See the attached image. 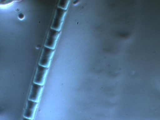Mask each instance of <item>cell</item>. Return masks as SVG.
Wrapping results in <instances>:
<instances>
[{
	"instance_id": "9c48e42d",
	"label": "cell",
	"mask_w": 160,
	"mask_h": 120,
	"mask_svg": "<svg viewBox=\"0 0 160 120\" xmlns=\"http://www.w3.org/2000/svg\"><path fill=\"white\" fill-rule=\"evenodd\" d=\"M22 120H32L31 119H29L26 118L24 117L23 119H22Z\"/></svg>"
},
{
	"instance_id": "5b68a950",
	"label": "cell",
	"mask_w": 160,
	"mask_h": 120,
	"mask_svg": "<svg viewBox=\"0 0 160 120\" xmlns=\"http://www.w3.org/2000/svg\"><path fill=\"white\" fill-rule=\"evenodd\" d=\"M43 89V86L33 83L32 85L31 92L29 95V100L38 102Z\"/></svg>"
},
{
	"instance_id": "52a82bcc",
	"label": "cell",
	"mask_w": 160,
	"mask_h": 120,
	"mask_svg": "<svg viewBox=\"0 0 160 120\" xmlns=\"http://www.w3.org/2000/svg\"><path fill=\"white\" fill-rule=\"evenodd\" d=\"M21 0H0V8L6 7Z\"/></svg>"
},
{
	"instance_id": "8992f818",
	"label": "cell",
	"mask_w": 160,
	"mask_h": 120,
	"mask_svg": "<svg viewBox=\"0 0 160 120\" xmlns=\"http://www.w3.org/2000/svg\"><path fill=\"white\" fill-rule=\"evenodd\" d=\"M37 106V102L29 100L27 102L26 109L24 112V117L32 120L33 119Z\"/></svg>"
},
{
	"instance_id": "3957f363",
	"label": "cell",
	"mask_w": 160,
	"mask_h": 120,
	"mask_svg": "<svg viewBox=\"0 0 160 120\" xmlns=\"http://www.w3.org/2000/svg\"><path fill=\"white\" fill-rule=\"evenodd\" d=\"M60 34V31H57L51 28L49 31L48 34L45 42V47L54 50Z\"/></svg>"
},
{
	"instance_id": "7a4b0ae2",
	"label": "cell",
	"mask_w": 160,
	"mask_h": 120,
	"mask_svg": "<svg viewBox=\"0 0 160 120\" xmlns=\"http://www.w3.org/2000/svg\"><path fill=\"white\" fill-rule=\"evenodd\" d=\"M54 52V50L47 47H44L39 60V65L48 68Z\"/></svg>"
},
{
	"instance_id": "277c9868",
	"label": "cell",
	"mask_w": 160,
	"mask_h": 120,
	"mask_svg": "<svg viewBox=\"0 0 160 120\" xmlns=\"http://www.w3.org/2000/svg\"><path fill=\"white\" fill-rule=\"evenodd\" d=\"M48 68L38 65L35 76L34 83L43 86L45 83Z\"/></svg>"
},
{
	"instance_id": "ba28073f",
	"label": "cell",
	"mask_w": 160,
	"mask_h": 120,
	"mask_svg": "<svg viewBox=\"0 0 160 120\" xmlns=\"http://www.w3.org/2000/svg\"><path fill=\"white\" fill-rule=\"evenodd\" d=\"M70 0H60L58 4V7L67 10Z\"/></svg>"
},
{
	"instance_id": "6da1fadb",
	"label": "cell",
	"mask_w": 160,
	"mask_h": 120,
	"mask_svg": "<svg viewBox=\"0 0 160 120\" xmlns=\"http://www.w3.org/2000/svg\"><path fill=\"white\" fill-rule=\"evenodd\" d=\"M66 13V10L60 8H57L54 19L52 24V29H54L58 31H61Z\"/></svg>"
}]
</instances>
